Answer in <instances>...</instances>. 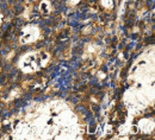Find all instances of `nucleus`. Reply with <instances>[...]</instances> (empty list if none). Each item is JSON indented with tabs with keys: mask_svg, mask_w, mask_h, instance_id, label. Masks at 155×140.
<instances>
[{
	"mask_svg": "<svg viewBox=\"0 0 155 140\" xmlns=\"http://www.w3.org/2000/svg\"><path fill=\"white\" fill-rule=\"evenodd\" d=\"M48 58L49 57L45 52H29L28 55L22 57V59L19 61V65L24 71L34 73L45 65Z\"/></svg>",
	"mask_w": 155,
	"mask_h": 140,
	"instance_id": "obj_1",
	"label": "nucleus"
},
{
	"mask_svg": "<svg viewBox=\"0 0 155 140\" xmlns=\"http://www.w3.org/2000/svg\"><path fill=\"white\" fill-rule=\"evenodd\" d=\"M38 38V29L34 26H28L24 29L22 36H20V42L22 43H32L37 40Z\"/></svg>",
	"mask_w": 155,
	"mask_h": 140,
	"instance_id": "obj_2",
	"label": "nucleus"
},
{
	"mask_svg": "<svg viewBox=\"0 0 155 140\" xmlns=\"http://www.w3.org/2000/svg\"><path fill=\"white\" fill-rule=\"evenodd\" d=\"M0 24H1V14H0Z\"/></svg>",
	"mask_w": 155,
	"mask_h": 140,
	"instance_id": "obj_3",
	"label": "nucleus"
}]
</instances>
